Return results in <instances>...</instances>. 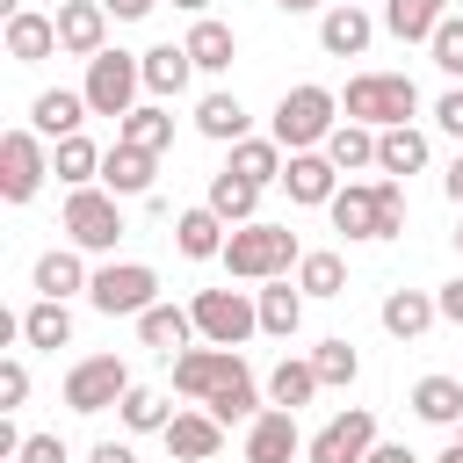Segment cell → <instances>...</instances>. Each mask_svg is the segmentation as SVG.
I'll list each match as a JSON object with an SVG mask.
<instances>
[{"label":"cell","mask_w":463,"mask_h":463,"mask_svg":"<svg viewBox=\"0 0 463 463\" xmlns=\"http://www.w3.org/2000/svg\"><path fill=\"white\" fill-rule=\"evenodd\" d=\"M29 282H36V297H87V282H94V268H87V253L65 239V246H51V253H36V268H29Z\"/></svg>","instance_id":"d6986e66"},{"label":"cell","mask_w":463,"mask_h":463,"mask_svg":"<svg viewBox=\"0 0 463 463\" xmlns=\"http://www.w3.org/2000/svg\"><path fill=\"white\" fill-rule=\"evenodd\" d=\"M188 80H195L188 43H152V51H145V94H152V101H181Z\"/></svg>","instance_id":"603a6c76"},{"label":"cell","mask_w":463,"mask_h":463,"mask_svg":"<svg viewBox=\"0 0 463 463\" xmlns=\"http://www.w3.org/2000/svg\"><path fill=\"white\" fill-rule=\"evenodd\" d=\"M369 449H376V412L369 405H347V412H333L304 441V463H369Z\"/></svg>","instance_id":"8fae6325"},{"label":"cell","mask_w":463,"mask_h":463,"mask_svg":"<svg viewBox=\"0 0 463 463\" xmlns=\"http://www.w3.org/2000/svg\"><path fill=\"white\" fill-rule=\"evenodd\" d=\"M224 166H232V174H246L253 188H268V181H282V166H289V152H282L275 137H239Z\"/></svg>","instance_id":"74e56055"},{"label":"cell","mask_w":463,"mask_h":463,"mask_svg":"<svg viewBox=\"0 0 463 463\" xmlns=\"http://www.w3.org/2000/svg\"><path fill=\"white\" fill-rule=\"evenodd\" d=\"M87 463H137V456H130V441H94Z\"/></svg>","instance_id":"7dc6e473"},{"label":"cell","mask_w":463,"mask_h":463,"mask_svg":"<svg viewBox=\"0 0 463 463\" xmlns=\"http://www.w3.org/2000/svg\"><path fill=\"white\" fill-rule=\"evenodd\" d=\"M65 239L80 246V253H116V239L130 232L123 224V195H109L101 181H87V188H65Z\"/></svg>","instance_id":"8992f818"},{"label":"cell","mask_w":463,"mask_h":463,"mask_svg":"<svg viewBox=\"0 0 463 463\" xmlns=\"http://www.w3.org/2000/svg\"><path fill=\"white\" fill-rule=\"evenodd\" d=\"M427 58H434L449 80H463V14H449V22L427 36Z\"/></svg>","instance_id":"b9f144b4"},{"label":"cell","mask_w":463,"mask_h":463,"mask_svg":"<svg viewBox=\"0 0 463 463\" xmlns=\"http://www.w3.org/2000/svg\"><path fill=\"white\" fill-rule=\"evenodd\" d=\"M80 94H87L94 116H116V123H123V116L145 101V51H94Z\"/></svg>","instance_id":"5b68a950"},{"label":"cell","mask_w":463,"mask_h":463,"mask_svg":"<svg viewBox=\"0 0 463 463\" xmlns=\"http://www.w3.org/2000/svg\"><path fill=\"white\" fill-rule=\"evenodd\" d=\"M0 43H7V58H14V65H43V58L58 51V14H36V7H22V14H7Z\"/></svg>","instance_id":"44dd1931"},{"label":"cell","mask_w":463,"mask_h":463,"mask_svg":"<svg viewBox=\"0 0 463 463\" xmlns=\"http://www.w3.org/2000/svg\"><path fill=\"white\" fill-rule=\"evenodd\" d=\"M340 116H347V123H369V130L412 123V116H420V87H412L405 72H354L347 94H340Z\"/></svg>","instance_id":"277c9868"},{"label":"cell","mask_w":463,"mask_h":463,"mask_svg":"<svg viewBox=\"0 0 463 463\" xmlns=\"http://www.w3.org/2000/svg\"><path fill=\"white\" fill-rule=\"evenodd\" d=\"M109 7L101 0H58V51H72V58H94V51H109Z\"/></svg>","instance_id":"e0dca14e"},{"label":"cell","mask_w":463,"mask_h":463,"mask_svg":"<svg viewBox=\"0 0 463 463\" xmlns=\"http://www.w3.org/2000/svg\"><path fill=\"white\" fill-rule=\"evenodd\" d=\"M456 434H463V427H456Z\"/></svg>","instance_id":"9f6ffc18"},{"label":"cell","mask_w":463,"mask_h":463,"mask_svg":"<svg viewBox=\"0 0 463 463\" xmlns=\"http://www.w3.org/2000/svg\"><path fill=\"white\" fill-rule=\"evenodd\" d=\"M195 333L210 340V347H246L253 333H260V304H253V289H195Z\"/></svg>","instance_id":"ba28073f"},{"label":"cell","mask_w":463,"mask_h":463,"mask_svg":"<svg viewBox=\"0 0 463 463\" xmlns=\"http://www.w3.org/2000/svg\"><path fill=\"white\" fill-rule=\"evenodd\" d=\"M326 217L347 239H383V188L376 181H340V195L326 203Z\"/></svg>","instance_id":"2e32d148"},{"label":"cell","mask_w":463,"mask_h":463,"mask_svg":"<svg viewBox=\"0 0 463 463\" xmlns=\"http://www.w3.org/2000/svg\"><path fill=\"white\" fill-rule=\"evenodd\" d=\"M224 239H232V224H224L210 203H195V210L174 217V253H181V260H217Z\"/></svg>","instance_id":"7402d4cb"},{"label":"cell","mask_w":463,"mask_h":463,"mask_svg":"<svg viewBox=\"0 0 463 463\" xmlns=\"http://www.w3.org/2000/svg\"><path fill=\"white\" fill-rule=\"evenodd\" d=\"M159 441H166L174 463H217V456H224V420H217L210 405H195V412H174Z\"/></svg>","instance_id":"4fadbf2b"},{"label":"cell","mask_w":463,"mask_h":463,"mask_svg":"<svg viewBox=\"0 0 463 463\" xmlns=\"http://www.w3.org/2000/svg\"><path fill=\"white\" fill-rule=\"evenodd\" d=\"M87 304H94L101 318H137V311L159 304V275H152L145 260H101L94 282H87Z\"/></svg>","instance_id":"52a82bcc"},{"label":"cell","mask_w":463,"mask_h":463,"mask_svg":"<svg viewBox=\"0 0 463 463\" xmlns=\"http://www.w3.org/2000/svg\"><path fill=\"white\" fill-rule=\"evenodd\" d=\"M22 398H29V362L7 354V362H0V412H14Z\"/></svg>","instance_id":"7bdbcfd3"},{"label":"cell","mask_w":463,"mask_h":463,"mask_svg":"<svg viewBox=\"0 0 463 463\" xmlns=\"http://www.w3.org/2000/svg\"><path fill=\"white\" fill-rule=\"evenodd\" d=\"M441 188H449V203H456V210H463V152H456V159H449V174H441Z\"/></svg>","instance_id":"f907efd6"},{"label":"cell","mask_w":463,"mask_h":463,"mask_svg":"<svg viewBox=\"0 0 463 463\" xmlns=\"http://www.w3.org/2000/svg\"><path fill=\"white\" fill-rule=\"evenodd\" d=\"M22 340H29V347H43V354L72 347V311H65V297H36V304L22 311Z\"/></svg>","instance_id":"d6a6232c"},{"label":"cell","mask_w":463,"mask_h":463,"mask_svg":"<svg viewBox=\"0 0 463 463\" xmlns=\"http://www.w3.org/2000/svg\"><path fill=\"white\" fill-rule=\"evenodd\" d=\"M253 304H260V333H268V340H289V333L304 326V289H297V275L260 282V289H253Z\"/></svg>","instance_id":"d4e9b609"},{"label":"cell","mask_w":463,"mask_h":463,"mask_svg":"<svg viewBox=\"0 0 463 463\" xmlns=\"http://www.w3.org/2000/svg\"><path fill=\"white\" fill-rule=\"evenodd\" d=\"M376 43V14L362 7V0H333L326 14H318V51L326 58H362Z\"/></svg>","instance_id":"5bb4252c"},{"label":"cell","mask_w":463,"mask_h":463,"mask_svg":"<svg viewBox=\"0 0 463 463\" xmlns=\"http://www.w3.org/2000/svg\"><path fill=\"white\" fill-rule=\"evenodd\" d=\"M311 369H318V383H326V391H347V383L362 376V354H354V340H340V333H333V340H318V347H311Z\"/></svg>","instance_id":"ab89813d"},{"label":"cell","mask_w":463,"mask_h":463,"mask_svg":"<svg viewBox=\"0 0 463 463\" xmlns=\"http://www.w3.org/2000/svg\"><path fill=\"white\" fill-rule=\"evenodd\" d=\"M449 14H456L449 0H383V29H391L398 43H427Z\"/></svg>","instance_id":"f1b7e54d"},{"label":"cell","mask_w":463,"mask_h":463,"mask_svg":"<svg viewBox=\"0 0 463 463\" xmlns=\"http://www.w3.org/2000/svg\"><path fill=\"white\" fill-rule=\"evenodd\" d=\"M434 304H441V318H449V326H463V275H456V282H441V289H434Z\"/></svg>","instance_id":"bcb514c9"},{"label":"cell","mask_w":463,"mask_h":463,"mask_svg":"<svg viewBox=\"0 0 463 463\" xmlns=\"http://www.w3.org/2000/svg\"><path fill=\"white\" fill-rule=\"evenodd\" d=\"M174 7H181V14H210V0H174Z\"/></svg>","instance_id":"db71d44e"},{"label":"cell","mask_w":463,"mask_h":463,"mask_svg":"<svg viewBox=\"0 0 463 463\" xmlns=\"http://www.w3.org/2000/svg\"><path fill=\"white\" fill-rule=\"evenodd\" d=\"M116 137H130V145H145V152H166V145H174V101H152V94H145V101L116 123Z\"/></svg>","instance_id":"836d02e7"},{"label":"cell","mask_w":463,"mask_h":463,"mask_svg":"<svg viewBox=\"0 0 463 463\" xmlns=\"http://www.w3.org/2000/svg\"><path fill=\"white\" fill-rule=\"evenodd\" d=\"M304 456V427L289 405H260L246 420V463H297Z\"/></svg>","instance_id":"7c38bea8"},{"label":"cell","mask_w":463,"mask_h":463,"mask_svg":"<svg viewBox=\"0 0 463 463\" xmlns=\"http://www.w3.org/2000/svg\"><path fill=\"white\" fill-rule=\"evenodd\" d=\"M116 412H123V427H130V434H166V420H174L166 391H145V383H130Z\"/></svg>","instance_id":"60d3db41"},{"label":"cell","mask_w":463,"mask_h":463,"mask_svg":"<svg viewBox=\"0 0 463 463\" xmlns=\"http://www.w3.org/2000/svg\"><path fill=\"white\" fill-rule=\"evenodd\" d=\"M51 174H58L65 188L101 181V145H94V137H80V130H72V137H58V145H51Z\"/></svg>","instance_id":"8d00e7d4"},{"label":"cell","mask_w":463,"mask_h":463,"mask_svg":"<svg viewBox=\"0 0 463 463\" xmlns=\"http://www.w3.org/2000/svg\"><path fill=\"white\" fill-rule=\"evenodd\" d=\"M188 43V58H195V72H232V58H239V36L217 22V14H195V29L181 36Z\"/></svg>","instance_id":"f546056e"},{"label":"cell","mask_w":463,"mask_h":463,"mask_svg":"<svg viewBox=\"0 0 463 463\" xmlns=\"http://www.w3.org/2000/svg\"><path fill=\"white\" fill-rule=\"evenodd\" d=\"M137 340L174 362V354L195 340V311H188V304H152V311H137Z\"/></svg>","instance_id":"484cf974"},{"label":"cell","mask_w":463,"mask_h":463,"mask_svg":"<svg viewBox=\"0 0 463 463\" xmlns=\"http://www.w3.org/2000/svg\"><path fill=\"white\" fill-rule=\"evenodd\" d=\"M101 7H109V14H116V22H145V14H152V7H159V0H101Z\"/></svg>","instance_id":"c3c4849f"},{"label":"cell","mask_w":463,"mask_h":463,"mask_svg":"<svg viewBox=\"0 0 463 463\" xmlns=\"http://www.w3.org/2000/svg\"><path fill=\"white\" fill-rule=\"evenodd\" d=\"M14 463H72V449H65V434H22Z\"/></svg>","instance_id":"ee69618b"},{"label":"cell","mask_w":463,"mask_h":463,"mask_svg":"<svg viewBox=\"0 0 463 463\" xmlns=\"http://www.w3.org/2000/svg\"><path fill=\"white\" fill-rule=\"evenodd\" d=\"M318 391H326V383H318L311 354H304V362H289V354H282V362L268 369V405H289V412H304V405H311Z\"/></svg>","instance_id":"e575fe53"},{"label":"cell","mask_w":463,"mask_h":463,"mask_svg":"<svg viewBox=\"0 0 463 463\" xmlns=\"http://www.w3.org/2000/svg\"><path fill=\"white\" fill-rule=\"evenodd\" d=\"M203 203H210L224 224H253V217H260V188H253L246 174H232V166L210 174V195H203Z\"/></svg>","instance_id":"1f68e13d"},{"label":"cell","mask_w":463,"mask_h":463,"mask_svg":"<svg viewBox=\"0 0 463 463\" xmlns=\"http://www.w3.org/2000/svg\"><path fill=\"white\" fill-rule=\"evenodd\" d=\"M282 14H311V7H333V0H275Z\"/></svg>","instance_id":"816d5d0a"},{"label":"cell","mask_w":463,"mask_h":463,"mask_svg":"<svg viewBox=\"0 0 463 463\" xmlns=\"http://www.w3.org/2000/svg\"><path fill=\"white\" fill-rule=\"evenodd\" d=\"M434 123H441L449 137H463V80H456V87H449V94L434 101Z\"/></svg>","instance_id":"f6af8a7d"},{"label":"cell","mask_w":463,"mask_h":463,"mask_svg":"<svg viewBox=\"0 0 463 463\" xmlns=\"http://www.w3.org/2000/svg\"><path fill=\"white\" fill-rule=\"evenodd\" d=\"M434 463H463V434H449V449H441Z\"/></svg>","instance_id":"f5cc1de1"},{"label":"cell","mask_w":463,"mask_h":463,"mask_svg":"<svg viewBox=\"0 0 463 463\" xmlns=\"http://www.w3.org/2000/svg\"><path fill=\"white\" fill-rule=\"evenodd\" d=\"M297 289H304V297H318V304H326V297H347V260H340V253H326V246H318V253H304V260H297Z\"/></svg>","instance_id":"f35d334b"},{"label":"cell","mask_w":463,"mask_h":463,"mask_svg":"<svg viewBox=\"0 0 463 463\" xmlns=\"http://www.w3.org/2000/svg\"><path fill=\"white\" fill-rule=\"evenodd\" d=\"M412 412L427 420V427H463V376H420L412 383Z\"/></svg>","instance_id":"83f0119b"},{"label":"cell","mask_w":463,"mask_h":463,"mask_svg":"<svg viewBox=\"0 0 463 463\" xmlns=\"http://www.w3.org/2000/svg\"><path fill=\"white\" fill-rule=\"evenodd\" d=\"M326 159H333L340 174H369V166H376V130L340 116V123H333V137H326Z\"/></svg>","instance_id":"d590c367"},{"label":"cell","mask_w":463,"mask_h":463,"mask_svg":"<svg viewBox=\"0 0 463 463\" xmlns=\"http://www.w3.org/2000/svg\"><path fill=\"white\" fill-rule=\"evenodd\" d=\"M195 130H203L210 145H239V137H246V101L224 94V87H210V94L195 101Z\"/></svg>","instance_id":"4dcf8cb0"},{"label":"cell","mask_w":463,"mask_h":463,"mask_svg":"<svg viewBox=\"0 0 463 463\" xmlns=\"http://www.w3.org/2000/svg\"><path fill=\"white\" fill-rule=\"evenodd\" d=\"M282 188H289V203H304V210H326V203L340 195V166L326 159V145H318V152H289V166H282Z\"/></svg>","instance_id":"ac0fdd59"},{"label":"cell","mask_w":463,"mask_h":463,"mask_svg":"<svg viewBox=\"0 0 463 463\" xmlns=\"http://www.w3.org/2000/svg\"><path fill=\"white\" fill-rule=\"evenodd\" d=\"M51 137H36L29 123H14L7 137H0V203H29L43 181H51V152H43Z\"/></svg>","instance_id":"30bf717a"},{"label":"cell","mask_w":463,"mask_h":463,"mask_svg":"<svg viewBox=\"0 0 463 463\" xmlns=\"http://www.w3.org/2000/svg\"><path fill=\"white\" fill-rule=\"evenodd\" d=\"M224 275L232 282H275V275H297V260H304V246H297V232L289 224H268V217H253V224H232V239H224Z\"/></svg>","instance_id":"7a4b0ae2"},{"label":"cell","mask_w":463,"mask_h":463,"mask_svg":"<svg viewBox=\"0 0 463 463\" xmlns=\"http://www.w3.org/2000/svg\"><path fill=\"white\" fill-rule=\"evenodd\" d=\"M333 123H340V94L318 87V80H304V87H282V101L268 116V137L282 152H318L333 137Z\"/></svg>","instance_id":"3957f363"},{"label":"cell","mask_w":463,"mask_h":463,"mask_svg":"<svg viewBox=\"0 0 463 463\" xmlns=\"http://www.w3.org/2000/svg\"><path fill=\"white\" fill-rule=\"evenodd\" d=\"M87 116H94V109H87V94H80V87H43V94L29 101V130H36V137H51V145H58V137H72Z\"/></svg>","instance_id":"ffe728a7"},{"label":"cell","mask_w":463,"mask_h":463,"mask_svg":"<svg viewBox=\"0 0 463 463\" xmlns=\"http://www.w3.org/2000/svg\"><path fill=\"white\" fill-rule=\"evenodd\" d=\"M456 253H463V217H456Z\"/></svg>","instance_id":"11a10c76"},{"label":"cell","mask_w":463,"mask_h":463,"mask_svg":"<svg viewBox=\"0 0 463 463\" xmlns=\"http://www.w3.org/2000/svg\"><path fill=\"white\" fill-rule=\"evenodd\" d=\"M369 463H420V456H412L405 441H376V449H369Z\"/></svg>","instance_id":"681fc988"},{"label":"cell","mask_w":463,"mask_h":463,"mask_svg":"<svg viewBox=\"0 0 463 463\" xmlns=\"http://www.w3.org/2000/svg\"><path fill=\"white\" fill-rule=\"evenodd\" d=\"M123 391H130V362L123 354H80L72 369H65V405L72 412H109V405H123Z\"/></svg>","instance_id":"9c48e42d"},{"label":"cell","mask_w":463,"mask_h":463,"mask_svg":"<svg viewBox=\"0 0 463 463\" xmlns=\"http://www.w3.org/2000/svg\"><path fill=\"white\" fill-rule=\"evenodd\" d=\"M376 318H383V333H391V340H420V333L441 318V304H434L427 289H391Z\"/></svg>","instance_id":"4316f807"},{"label":"cell","mask_w":463,"mask_h":463,"mask_svg":"<svg viewBox=\"0 0 463 463\" xmlns=\"http://www.w3.org/2000/svg\"><path fill=\"white\" fill-rule=\"evenodd\" d=\"M434 159V145H427V130L420 123H391V130H376V174H420Z\"/></svg>","instance_id":"cb8c5ba5"},{"label":"cell","mask_w":463,"mask_h":463,"mask_svg":"<svg viewBox=\"0 0 463 463\" xmlns=\"http://www.w3.org/2000/svg\"><path fill=\"white\" fill-rule=\"evenodd\" d=\"M152 181H159V152H145V145H130V137H116L109 152H101V188L109 195H152Z\"/></svg>","instance_id":"9a60e30c"},{"label":"cell","mask_w":463,"mask_h":463,"mask_svg":"<svg viewBox=\"0 0 463 463\" xmlns=\"http://www.w3.org/2000/svg\"><path fill=\"white\" fill-rule=\"evenodd\" d=\"M174 391L181 398H195V405H210L224 427H246L253 412H260V383H253V369H246V354L239 347H181L174 354Z\"/></svg>","instance_id":"6da1fadb"}]
</instances>
